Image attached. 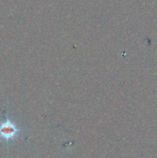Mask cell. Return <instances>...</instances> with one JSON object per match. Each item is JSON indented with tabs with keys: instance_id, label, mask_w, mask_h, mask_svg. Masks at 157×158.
<instances>
[{
	"instance_id": "obj_1",
	"label": "cell",
	"mask_w": 157,
	"mask_h": 158,
	"mask_svg": "<svg viewBox=\"0 0 157 158\" xmlns=\"http://www.w3.org/2000/svg\"><path fill=\"white\" fill-rule=\"evenodd\" d=\"M22 131L9 117H6V120L0 123V137L6 141L15 139Z\"/></svg>"
}]
</instances>
